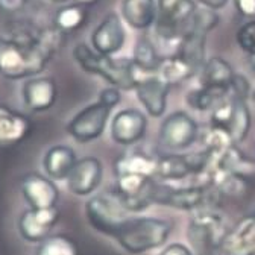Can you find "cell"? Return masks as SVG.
<instances>
[{
  "label": "cell",
  "mask_w": 255,
  "mask_h": 255,
  "mask_svg": "<svg viewBox=\"0 0 255 255\" xmlns=\"http://www.w3.org/2000/svg\"><path fill=\"white\" fill-rule=\"evenodd\" d=\"M62 37L64 34L53 27L35 35L0 38V75L12 81L38 75L59 49Z\"/></svg>",
  "instance_id": "cell-1"
},
{
  "label": "cell",
  "mask_w": 255,
  "mask_h": 255,
  "mask_svg": "<svg viewBox=\"0 0 255 255\" xmlns=\"http://www.w3.org/2000/svg\"><path fill=\"white\" fill-rule=\"evenodd\" d=\"M172 230L173 225L164 219L128 217L114 239L126 252L138 255L161 248L167 242Z\"/></svg>",
  "instance_id": "cell-2"
},
{
  "label": "cell",
  "mask_w": 255,
  "mask_h": 255,
  "mask_svg": "<svg viewBox=\"0 0 255 255\" xmlns=\"http://www.w3.org/2000/svg\"><path fill=\"white\" fill-rule=\"evenodd\" d=\"M73 56L85 72L104 78L113 87L119 90L135 88L138 76L132 59L101 55L87 44H78L73 49Z\"/></svg>",
  "instance_id": "cell-3"
},
{
  "label": "cell",
  "mask_w": 255,
  "mask_h": 255,
  "mask_svg": "<svg viewBox=\"0 0 255 255\" xmlns=\"http://www.w3.org/2000/svg\"><path fill=\"white\" fill-rule=\"evenodd\" d=\"M196 9L193 0H158L156 37L163 43H173L178 50Z\"/></svg>",
  "instance_id": "cell-4"
},
{
  "label": "cell",
  "mask_w": 255,
  "mask_h": 255,
  "mask_svg": "<svg viewBox=\"0 0 255 255\" xmlns=\"http://www.w3.org/2000/svg\"><path fill=\"white\" fill-rule=\"evenodd\" d=\"M85 214L88 223L96 231L110 237H114L123 225V222L129 217L114 191L96 195L88 199L85 205Z\"/></svg>",
  "instance_id": "cell-5"
},
{
  "label": "cell",
  "mask_w": 255,
  "mask_h": 255,
  "mask_svg": "<svg viewBox=\"0 0 255 255\" xmlns=\"http://www.w3.org/2000/svg\"><path fill=\"white\" fill-rule=\"evenodd\" d=\"M216 196H219L217 191L208 182L181 188L156 182L155 187V204L167 205L184 211L201 210L204 205L210 204Z\"/></svg>",
  "instance_id": "cell-6"
},
{
  "label": "cell",
  "mask_w": 255,
  "mask_h": 255,
  "mask_svg": "<svg viewBox=\"0 0 255 255\" xmlns=\"http://www.w3.org/2000/svg\"><path fill=\"white\" fill-rule=\"evenodd\" d=\"M223 234V217L214 210H199L190 220L188 240L199 255H213Z\"/></svg>",
  "instance_id": "cell-7"
},
{
  "label": "cell",
  "mask_w": 255,
  "mask_h": 255,
  "mask_svg": "<svg viewBox=\"0 0 255 255\" xmlns=\"http://www.w3.org/2000/svg\"><path fill=\"white\" fill-rule=\"evenodd\" d=\"M111 108L102 102H96L81 110L67 125V132L79 143H88L99 138L110 119Z\"/></svg>",
  "instance_id": "cell-8"
},
{
  "label": "cell",
  "mask_w": 255,
  "mask_h": 255,
  "mask_svg": "<svg viewBox=\"0 0 255 255\" xmlns=\"http://www.w3.org/2000/svg\"><path fill=\"white\" fill-rule=\"evenodd\" d=\"M198 134L199 128L195 119L184 111H176L159 128V141L170 150H184L198 140Z\"/></svg>",
  "instance_id": "cell-9"
},
{
  "label": "cell",
  "mask_w": 255,
  "mask_h": 255,
  "mask_svg": "<svg viewBox=\"0 0 255 255\" xmlns=\"http://www.w3.org/2000/svg\"><path fill=\"white\" fill-rule=\"evenodd\" d=\"M59 220V210L52 208H29L18 217V231L21 237L30 243H43Z\"/></svg>",
  "instance_id": "cell-10"
},
{
  "label": "cell",
  "mask_w": 255,
  "mask_h": 255,
  "mask_svg": "<svg viewBox=\"0 0 255 255\" xmlns=\"http://www.w3.org/2000/svg\"><path fill=\"white\" fill-rule=\"evenodd\" d=\"M219 251L223 255H254L255 254V216H245L236 225L225 231Z\"/></svg>",
  "instance_id": "cell-11"
},
{
  "label": "cell",
  "mask_w": 255,
  "mask_h": 255,
  "mask_svg": "<svg viewBox=\"0 0 255 255\" xmlns=\"http://www.w3.org/2000/svg\"><path fill=\"white\" fill-rule=\"evenodd\" d=\"M147 129L146 116L134 108L119 111L111 122V137L122 146H132L138 143Z\"/></svg>",
  "instance_id": "cell-12"
},
{
  "label": "cell",
  "mask_w": 255,
  "mask_h": 255,
  "mask_svg": "<svg viewBox=\"0 0 255 255\" xmlns=\"http://www.w3.org/2000/svg\"><path fill=\"white\" fill-rule=\"evenodd\" d=\"M104 176L102 163L94 156H85L76 161L67 176V188L76 196H87L101 185Z\"/></svg>",
  "instance_id": "cell-13"
},
{
  "label": "cell",
  "mask_w": 255,
  "mask_h": 255,
  "mask_svg": "<svg viewBox=\"0 0 255 255\" xmlns=\"http://www.w3.org/2000/svg\"><path fill=\"white\" fill-rule=\"evenodd\" d=\"M134 90L137 93L138 101L152 117H161L164 114L170 85L161 76L149 75L138 78Z\"/></svg>",
  "instance_id": "cell-14"
},
{
  "label": "cell",
  "mask_w": 255,
  "mask_h": 255,
  "mask_svg": "<svg viewBox=\"0 0 255 255\" xmlns=\"http://www.w3.org/2000/svg\"><path fill=\"white\" fill-rule=\"evenodd\" d=\"M126 40V32L122 18L116 12H110L104 17L99 26L91 34L93 50L101 55L117 53Z\"/></svg>",
  "instance_id": "cell-15"
},
{
  "label": "cell",
  "mask_w": 255,
  "mask_h": 255,
  "mask_svg": "<svg viewBox=\"0 0 255 255\" xmlns=\"http://www.w3.org/2000/svg\"><path fill=\"white\" fill-rule=\"evenodd\" d=\"M20 188L30 208L56 207L59 190L56 184L40 173H27L20 181Z\"/></svg>",
  "instance_id": "cell-16"
},
{
  "label": "cell",
  "mask_w": 255,
  "mask_h": 255,
  "mask_svg": "<svg viewBox=\"0 0 255 255\" xmlns=\"http://www.w3.org/2000/svg\"><path fill=\"white\" fill-rule=\"evenodd\" d=\"M32 129L34 125L27 116L0 104V146L9 147L21 143Z\"/></svg>",
  "instance_id": "cell-17"
},
{
  "label": "cell",
  "mask_w": 255,
  "mask_h": 255,
  "mask_svg": "<svg viewBox=\"0 0 255 255\" xmlns=\"http://www.w3.org/2000/svg\"><path fill=\"white\" fill-rule=\"evenodd\" d=\"M23 99L32 111H47L58 99V85L52 78H32L23 87Z\"/></svg>",
  "instance_id": "cell-18"
},
{
  "label": "cell",
  "mask_w": 255,
  "mask_h": 255,
  "mask_svg": "<svg viewBox=\"0 0 255 255\" xmlns=\"http://www.w3.org/2000/svg\"><path fill=\"white\" fill-rule=\"evenodd\" d=\"M76 161V153L72 147L58 144L46 152L43 158V167L52 181H62L67 179Z\"/></svg>",
  "instance_id": "cell-19"
},
{
  "label": "cell",
  "mask_w": 255,
  "mask_h": 255,
  "mask_svg": "<svg viewBox=\"0 0 255 255\" xmlns=\"http://www.w3.org/2000/svg\"><path fill=\"white\" fill-rule=\"evenodd\" d=\"M123 20L134 29H149L158 15V5L155 0H123Z\"/></svg>",
  "instance_id": "cell-20"
},
{
  "label": "cell",
  "mask_w": 255,
  "mask_h": 255,
  "mask_svg": "<svg viewBox=\"0 0 255 255\" xmlns=\"http://www.w3.org/2000/svg\"><path fill=\"white\" fill-rule=\"evenodd\" d=\"M114 173L116 178L123 175H143L153 178L156 173V158L141 150L126 152L116 159Z\"/></svg>",
  "instance_id": "cell-21"
},
{
  "label": "cell",
  "mask_w": 255,
  "mask_h": 255,
  "mask_svg": "<svg viewBox=\"0 0 255 255\" xmlns=\"http://www.w3.org/2000/svg\"><path fill=\"white\" fill-rule=\"evenodd\" d=\"M156 176L164 181H179L193 175L190 153H166L156 158Z\"/></svg>",
  "instance_id": "cell-22"
},
{
  "label": "cell",
  "mask_w": 255,
  "mask_h": 255,
  "mask_svg": "<svg viewBox=\"0 0 255 255\" xmlns=\"http://www.w3.org/2000/svg\"><path fill=\"white\" fill-rule=\"evenodd\" d=\"M236 73L231 64L219 56H213L204 62L201 69V85L230 90Z\"/></svg>",
  "instance_id": "cell-23"
},
{
  "label": "cell",
  "mask_w": 255,
  "mask_h": 255,
  "mask_svg": "<svg viewBox=\"0 0 255 255\" xmlns=\"http://www.w3.org/2000/svg\"><path fill=\"white\" fill-rule=\"evenodd\" d=\"M196 72H198V69L195 66H191L188 61H185L178 53H173V55L163 58L158 75L172 87V85H178V84L190 79L191 76H195Z\"/></svg>",
  "instance_id": "cell-24"
},
{
  "label": "cell",
  "mask_w": 255,
  "mask_h": 255,
  "mask_svg": "<svg viewBox=\"0 0 255 255\" xmlns=\"http://www.w3.org/2000/svg\"><path fill=\"white\" fill-rule=\"evenodd\" d=\"M88 20V8L79 3H73L69 6H62L56 11L53 24L61 34H73L81 29Z\"/></svg>",
  "instance_id": "cell-25"
},
{
  "label": "cell",
  "mask_w": 255,
  "mask_h": 255,
  "mask_svg": "<svg viewBox=\"0 0 255 255\" xmlns=\"http://www.w3.org/2000/svg\"><path fill=\"white\" fill-rule=\"evenodd\" d=\"M163 58L164 56L159 55L155 44L146 37H141L134 47L132 62L137 70H141L146 73H155L161 67Z\"/></svg>",
  "instance_id": "cell-26"
},
{
  "label": "cell",
  "mask_w": 255,
  "mask_h": 255,
  "mask_svg": "<svg viewBox=\"0 0 255 255\" xmlns=\"http://www.w3.org/2000/svg\"><path fill=\"white\" fill-rule=\"evenodd\" d=\"M231 98V96H230ZM233 99V116L228 125V132L236 144H240L246 137L251 129V113L248 108L246 101L242 99Z\"/></svg>",
  "instance_id": "cell-27"
},
{
  "label": "cell",
  "mask_w": 255,
  "mask_h": 255,
  "mask_svg": "<svg viewBox=\"0 0 255 255\" xmlns=\"http://www.w3.org/2000/svg\"><path fill=\"white\" fill-rule=\"evenodd\" d=\"M230 90L225 88H214V87H199L187 94L188 105L198 111H208L213 110L220 101L228 96Z\"/></svg>",
  "instance_id": "cell-28"
},
{
  "label": "cell",
  "mask_w": 255,
  "mask_h": 255,
  "mask_svg": "<svg viewBox=\"0 0 255 255\" xmlns=\"http://www.w3.org/2000/svg\"><path fill=\"white\" fill-rule=\"evenodd\" d=\"M202 144H204V150H207L211 155L213 161H216L217 158H220L236 143L233 141L228 131L222 129V128L210 126V129L202 137Z\"/></svg>",
  "instance_id": "cell-29"
},
{
  "label": "cell",
  "mask_w": 255,
  "mask_h": 255,
  "mask_svg": "<svg viewBox=\"0 0 255 255\" xmlns=\"http://www.w3.org/2000/svg\"><path fill=\"white\" fill-rule=\"evenodd\" d=\"M38 255H81V254L73 239L64 234H58V236L47 237L41 243L38 249Z\"/></svg>",
  "instance_id": "cell-30"
},
{
  "label": "cell",
  "mask_w": 255,
  "mask_h": 255,
  "mask_svg": "<svg viewBox=\"0 0 255 255\" xmlns=\"http://www.w3.org/2000/svg\"><path fill=\"white\" fill-rule=\"evenodd\" d=\"M237 44L249 56L255 55V20H249L237 30Z\"/></svg>",
  "instance_id": "cell-31"
},
{
  "label": "cell",
  "mask_w": 255,
  "mask_h": 255,
  "mask_svg": "<svg viewBox=\"0 0 255 255\" xmlns=\"http://www.w3.org/2000/svg\"><path fill=\"white\" fill-rule=\"evenodd\" d=\"M249 93H251V87H249V82L246 78L240 76V75H236L231 85H230V93L228 96L234 99H242V101H246L249 98Z\"/></svg>",
  "instance_id": "cell-32"
},
{
  "label": "cell",
  "mask_w": 255,
  "mask_h": 255,
  "mask_svg": "<svg viewBox=\"0 0 255 255\" xmlns=\"http://www.w3.org/2000/svg\"><path fill=\"white\" fill-rule=\"evenodd\" d=\"M99 102H102L104 105H107L108 108H114L116 105H119L120 102V91L116 87H110L101 91L99 94Z\"/></svg>",
  "instance_id": "cell-33"
},
{
  "label": "cell",
  "mask_w": 255,
  "mask_h": 255,
  "mask_svg": "<svg viewBox=\"0 0 255 255\" xmlns=\"http://www.w3.org/2000/svg\"><path fill=\"white\" fill-rule=\"evenodd\" d=\"M237 11L251 20H255V0H234Z\"/></svg>",
  "instance_id": "cell-34"
},
{
  "label": "cell",
  "mask_w": 255,
  "mask_h": 255,
  "mask_svg": "<svg viewBox=\"0 0 255 255\" xmlns=\"http://www.w3.org/2000/svg\"><path fill=\"white\" fill-rule=\"evenodd\" d=\"M159 255H193V252L182 243H172L159 252Z\"/></svg>",
  "instance_id": "cell-35"
},
{
  "label": "cell",
  "mask_w": 255,
  "mask_h": 255,
  "mask_svg": "<svg viewBox=\"0 0 255 255\" xmlns=\"http://www.w3.org/2000/svg\"><path fill=\"white\" fill-rule=\"evenodd\" d=\"M26 5V0H0V8L8 12L20 11Z\"/></svg>",
  "instance_id": "cell-36"
},
{
  "label": "cell",
  "mask_w": 255,
  "mask_h": 255,
  "mask_svg": "<svg viewBox=\"0 0 255 255\" xmlns=\"http://www.w3.org/2000/svg\"><path fill=\"white\" fill-rule=\"evenodd\" d=\"M228 2H230V0H199V3L204 8L211 9V11H217V9L225 8Z\"/></svg>",
  "instance_id": "cell-37"
},
{
  "label": "cell",
  "mask_w": 255,
  "mask_h": 255,
  "mask_svg": "<svg viewBox=\"0 0 255 255\" xmlns=\"http://www.w3.org/2000/svg\"><path fill=\"white\" fill-rule=\"evenodd\" d=\"M75 3H79V5H84V6H91V5H94L96 2H98V0H73Z\"/></svg>",
  "instance_id": "cell-38"
},
{
  "label": "cell",
  "mask_w": 255,
  "mask_h": 255,
  "mask_svg": "<svg viewBox=\"0 0 255 255\" xmlns=\"http://www.w3.org/2000/svg\"><path fill=\"white\" fill-rule=\"evenodd\" d=\"M251 62H252V67L255 69V55H252V56H251Z\"/></svg>",
  "instance_id": "cell-39"
},
{
  "label": "cell",
  "mask_w": 255,
  "mask_h": 255,
  "mask_svg": "<svg viewBox=\"0 0 255 255\" xmlns=\"http://www.w3.org/2000/svg\"><path fill=\"white\" fill-rule=\"evenodd\" d=\"M252 101H254V104H255V90L252 91Z\"/></svg>",
  "instance_id": "cell-40"
},
{
  "label": "cell",
  "mask_w": 255,
  "mask_h": 255,
  "mask_svg": "<svg viewBox=\"0 0 255 255\" xmlns=\"http://www.w3.org/2000/svg\"><path fill=\"white\" fill-rule=\"evenodd\" d=\"M53 2H67V0H53Z\"/></svg>",
  "instance_id": "cell-41"
},
{
  "label": "cell",
  "mask_w": 255,
  "mask_h": 255,
  "mask_svg": "<svg viewBox=\"0 0 255 255\" xmlns=\"http://www.w3.org/2000/svg\"><path fill=\"white\" fill-rule=\"evenodd\" d=\"M254 216H255V213H254Z\"/></svg>",
  "instance_id": "cell-42"
},
{
  "label": "cell",
  "mask_w": 255,
  "mask_h": 255,
  "mask_svg": "<svg viewBox=\"0 0 255 255\" xmlns=\"http://www.w3.org/2000/svg\"><path fill=\"white\" fill-rule=\"evenodd\" d=\"M254 255H255V254H254Z\"/></svg>",
  "instance_id": "cell-43"
}]
</instances>
